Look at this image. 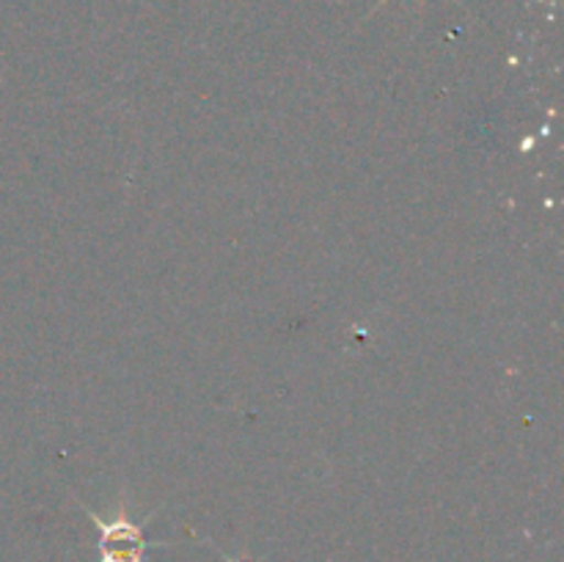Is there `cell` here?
Returning a JSON list of instances; mask_svg holds the SVG:
<instances>
[{"label": "cell", "mask_w": 564, "mask_h": 562, "mask_svg": "<svg viewBox=\"0 0 564 562\" xmlns=\"http://www.w3.org/2000/svg\"><path fill=\"white\" fill-rule=\"evenodd\" d=\"M215 549H218V545H215ZM220 556H224L226 562H257V560H242V556H231V554H226V551H220Z\"/></svg>", "instance_id": "7a4b0ae2"}, {"label": "cell", "mask_w": 564, "mask_h": 562, "mask_svg": "<svg viewBox=\"0 0 564 562\" xmlns=\"http://www.w3.org/2000/svg\"><path fill=\"white\" fill-rule=\"evenodd\" d=\"M80 507L88 512L94 527H97V562H147L149 549H163V545H169L165 540H149L143 523L132 521L130 499H121L110 518H102L97 510H91L86 505Z\"/></svg>", "instance_id": "6da1fadb"}, {"label": "cell", "mask_w": 564, "mask_h": 562, "mask_svg": "<svg viewBox=\"0 0 564 562\" xmlns=\"http://www.w3.org/2000/svg\"><path fill=\"white\" fill-rule=\"evenodd\" d=\"M386 3H389V0H378V6H375V9H372V11H369V17H372V14H375V11H378V9H383V6H386ZM419 3H422V0H419ZM455 3H457V6H463V0H455Z\"/></svg>", "instance_id": "3957f363"}]
</instances>
